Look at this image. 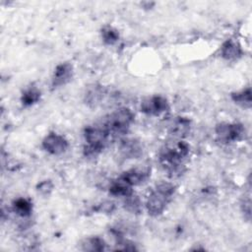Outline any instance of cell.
<instances>
[{
  "mask_svg": "<svg viewBox=\"0 0 252 252\" xmlns=\"http://www.w3.org/2000/svg\"><path fill=\"white\" fill-rule=\"evenodd\" d=\"M189 153V146L179 141L174 145H166L159 152V161L170 176H178L183 172L182 160Z\"/></svg>",
  "mask_w": 252,
  "mask_h": 252,
  "instance_id": "6da1fadb",
  "label": "cell"
},
{
  "mask_svg": "<svg viewBox=\"0 0 252 252\" xmlns=\"http://www.w3.org/2000/svg\"><path fill=\"white\" fill-rule=\"evenodd\" d=\"M175 191V186L168 182H160L150 194L147 200V210L151 216L160 215Z\"/></svg>",
  "mask_w": 252,
  "mask_h": 252,
  "instance_id": "7a4b0ae2",
  "label": "cell"
},
{
  "mask_svg": "<svg viewBox=\"0 0 252 252\" xmlns=\"http://www.w3.org/2000/svg\"><path fill=\"white\" fill-rule=\"evenodd\" d=\"M133 120L134 115L132 111L129 108L122 107L109 114L102 124L107 129L109 135L120 136L128 131Z\"/></svg>",
  "mask_w": 252,
  "mask_h": 252,
  "instance_id": "3957f363",
  "label": "cell"
},
{
  "mask_svg": "<svg viewBox=\"0 0 252 252\" xmlns=\"http://www.w3.org/2000/svg\"><path fill=\"white\" fill-rule=\"evenodd\" d=\"M216 134L220 142L231 143L244 136L245 128L239 123H220L216 127Z\"/></svg>",
  "mask_w": 252,
  "mask_h": 252,
  "instance_id": "277c9868",
  "label": "cell"
},
{
  "mask_svg": "<svg viewBox=\"0 0 252 252\" xmlns=\"http://www.w3.org/2000/svg\"><path fill=\"white\" fill-rule=\"evenodd\" d=\"M109 133L103 124L101 125H90L84 130V137L88 145L104 148Z\"/></svg>",
  "mask_w": 252,
  "mask_h": 252,
  "instance_id": "5b68a950",
  "label": "cell"
},
{
  "mask_svg": "<svg viewBox=\"0 0 252 252\" xmlns=\"http://www.w3.org/2000/svg\"><path fill=\"white\" fill-rule=\"evenodd\" d=\"M168 109V102L161 95H153L145 98L141 103V111L149 115H159Z\"/></svg>",
  "mask_w": 252,
  "mask_h": 252,
  "instance_id": "8992f818",
  "label": "cell"
},
{
  "mask_svg": "<svg viewBox=\"0 0 252 252\" xmlns=\"http://www.w3.org/2000/svg\"><path fill=\"white\" fill-rule=\"evenodd\" d=\"M68 141L56 133L48 134L42 141V148L51 155H61L68 149Z\"/></svg>",
  "mask_w": 252,
  "mask_h": 252,
  "instance_id": "52a82bcc",
  "label": "cell"
},
{
  "mask_svg": "<svg viewBox=\"0 0 252 252\" xmlns=\"http://www.w3.org/2000/svg\"><path fill=\"white\" fill-rule=\"evenodd\" d=\"M73 77V66L68 62L60 63L56 66L52 77V87L58 88L66 85Z\"/></svg>",
  "mask_w": 252,
  "mask_h": 252,
  "instance_id": "ba28073f",
  "label": "cell"
},
{
  "mask_svg": "<svg viewBox=\"0 0 252 252\" xmlns=\"http://www.w3.org/2000/svg\"><path fill=\"white\" fill-rule=\"evenodd\" d=\"M142 146L136 139H125L121 141L120 152L127 158H137L142 155Z\"/></svg>",
  "mask_w": 252,
  "mask_h": 252,
  "instance_id": "9c48e42d",
  "label": "cell"
},
{
  "mask_svg": "<svg viewBox=\"0 0 252 252\" xmlns=\"http://www.w3.org/2000/svg\"><path fill=\"white\" fill-rule=\"evenodd\" d=\"M149 177V170H144L141 168H132L120 175V178L123 179L131 186L140 185L145 182Z\"/></svg>",
  "mask_w": 252,
  "mask_h": 252,
  "instance_id": "30bf717a",
  "label": "cell"
},
{
  "mask_svg": "<svg viewBox=\"0 0 252 252\" xmlns=\"http://www.w3.org/2000/svg\"><path fill=\"white\" fill-rule=\"evenodd\" d=\"M220 54L224 59L233 60L241 56L242 49L240 44L236 40L230 38V39H227L225 42H223V44L221 45Z\"/></svg>",
  "mask_w": 252,
  "mask_h": 252,
  "instance_id": "8fae6325",
  "label": "cell"
},
{
  "mask_svg": "<svg viewBox=\"0 0 252 252\" xmlns=\"http://www.w3.org/2000/svg\"><path fill=\"white\" fill-rule=\"evenodd\" d=\"M109 193L112 196L116 197H127L133 194L132 191V186L129 185L127 182H125L123 179L120 177L113 181L110 186H109Z\"/></svg>",
  "mask_w": 252,
  "mask_h": 252,
  "instance_id": "7c38bea8",
  "label": "cell"
},
{
  "mask_svg": "<svg viewBox=\"0 0 252 252\" xmlns=\"http://www.w3.org/2000/svg\"><path fill=\"white\" fill-rule=\"evenodd\" d=\"M13 211L22 218H27L31 216L32 212V204L27 198H18L16 199L13 204Z\"/></svg>",
  "mask_w": 252,
  "mask_h": 252,
  "instance_id": "4fadbf2b",
  "label": "cell"
},
{
  "mask_svg": "<svg viewBox=\"0 0 252 252\" xmlns=\"http://www.w3.org/2000/svg\"><path fill=\"white\" fill-rule=\"evenodd\" d=\"M231 99L238 105L244 108H250L252 104L251 89L248 87L240 92L231 94Z\"/></svg>",
  "mask_w": 252,
  "mask_h": 252,
  "instance_id": "5bb4252c",
  "label": "cell"
},
{
  "mask_svg": "<svg viewBox=\"0 0 252 252\" xmlns=\"http://www.w3.org/2000/svg\"><path fill=\"white\" fill-rule=\"evenodd\" d=\"M40 95V91L36 87H30L23 93L21 101L24 106H31L39 100Z\"/></svg>",
  "mask_w": 252,
  "mask_h": 252,
  "instance_id": "9a60e30c",
  "label": "cell"
},
{
  "mask_svg": "<svg viewBox=\"0 0 252 252\" xmlns=\"http://www.w3.org/2000/svg\"><path fill=\"white\" fill-rule=\"evenodd\" d=\"M190 130V120L178 117L171 125V133L178 137L185 136Z\"/></svg>",
  "mask_w": 252,
  "mask_h": 252,
  "instance_id": "2e32d148",
  "label": "cell"
},
{
  "mask_svg": "<svg viewBox=\"0 0 252 252\" xmlns=\"http://www.w3.org/2000/svg\"><path fill=\"white\" fill-rule=\"evenodd\" d=\"M82 249L84 251H102L105 249V242L98 236L91 237L85 240L82 244Z\"/></svg>",
  "mask_w": 252,
  "mask_h": 252,
  "instance_id": "e0dca14e",
  "label": "cell"
},
{
  "mask_svg": "<svg viewBox=\"0 0 252 252\" xmlns=\"http://www.w3.org/2000/svg\"><path fill=\"white\" fill-rule=\"evenodd\" d=\"M101 37L106 44L111 45L119 39V32L116 29L110 26H105L101 29Z\"/></svg>",
  "mask_w": 252,
  "mask_h": 252,
  "instance_id": "ac0fdd59",
  "label": "cell"
},
{
  "mask_svg": "<svg viewBox=\"0 0 252 252\" xmlns=\"http://www.w3.org/2000/svg\"><path fill=\"white\" fill-rule=\"evenodd\" d=\"M124 207L127 211L133 214H139L142 210V203L137 196H134L133 194H131L130 196L125 197Z\"/></svg>",
  "mask_w": 252,
  "mask_h": 252,
  "instance_id": "d6986e66",
  "label": "cell"
},
{
  "mask_svg": "<svg viewBox=\"0 0 252 252\" xmlns=\"http://www.w3.org/2000/svg\"><path fill=\"white\" fill-rule=\"evenodd\" d=\"M102 98V89L100 87L94 86L86 94V101L88 104L96 105Z\"/></svg>",
  "mask_w": 252,
  "mask_h": 252,
  "instance_id": "ffe728a7",
  "label": "cell"
},
{
  "mask_svg": "<svg viewBox=\"0 0 252 252\" xmlns=\"http://www.w3.org/2000/svg\"><path fill=\"white\" fill-rule=\"evenodd\" d=\"M36 188H37V191H38L40 194H42V195H48V194L51 192V190H52V188H53V185H52V183H51L50 180H44V181L40 182V183L37 185Z\"/></svg>",
  "mask_w": 252,
  "mask_h": 252,
  "instance_id": "44dd1931",
  "label": "cell"
},
{
  "mask_svg": "<svg viewBox=\"0 0 252 252\" xmlns=\"http://www.w3.org/2000/svg\"><path fill=\"white\" fill-rule=\"evenodd\" d=\"M250 198L248 197L247 199H244L243 203L241 204V208H242V212L244 213V216L246 217L247 220L250 219V212H251V208H250Z\"/></svg>",
  "mask_w": 252,
  "mask_h": 252,
  "instance_id": "7402d4cb",
  "label": "cell"
}]
</instances>
